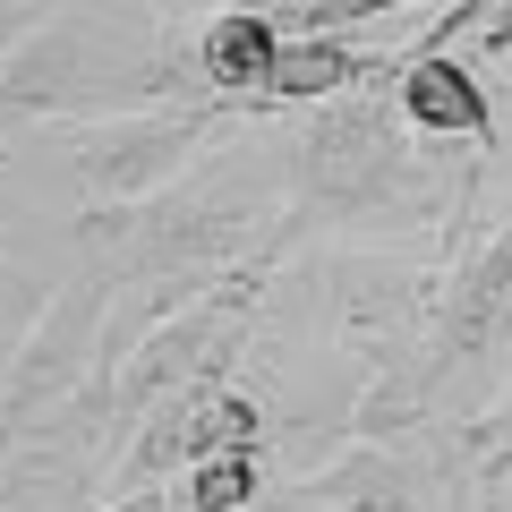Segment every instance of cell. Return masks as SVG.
Masks as SVG:
<instances>
[{"mask_svg": "<svg viewBox=\"0 0 512 512\" xmlns=\"http://www.w3.org/2000/svg\"><path fill=\"white\" fill-rule=\"evenodd\" d=\"M231 120H239L231 103H128V111L77 120L60 154H69V180L86 205H137L154 188H171L180 171H197Z\"/></svg>", "mask_w": 512, "mask_h": 512, "instance_id": "cell-1", "label": "cell"}, {"mask_svg": "<svg viewBox=\"0 0 512 512\" xmlns=\"http://www.w3.org/2000/svg\"><path fill=\"white\" fill-rule=\"evenodd\" d=\"M103 316H111V282L103 274L52 291V308L35 316V333L18 342V367H9V384H0L9 427H26L35 410L86 393V359H103Z\"/></svg>", "mask_w": 512, "mask_h": 512, "instance_id": "cell-2", "label": "cell"}, {"mask_svg": "<svg viewBox=\"0 0 512 512\" xmlns=\"http://www.w3.org/2000/svg\"><path fill=\"white\" fill-rule=\"evenodd\" d=\"M393 103H402L419 146H495V94L453 52H419L410 43L402 69H393Z\"/></svg>", "mask_w": 512, "mask_h": 512, "instance_id": "cell-3", "label": "cell"}, {"mask_svg": "<svg viewBox=\"0 0 512 512\" xmlns=\"http://www.w3.org/2000/svg\"><path fill=\"white\" fill-rule=\"evenodd\" d=\"M291 43V26L265 9V0H231L222 18L197 26V69L214 86V103H231L239 120H256V94L274 86V60Z\"/></svg>", "mask_w": 512, "mask_h": 512, "instance_id": "cell-4", "label": "cell"}, {"mask_svg": "<svg viewBox=\"0 0 512 512\" xmlns=\"http://www.w3.org/2000/svg\"><path fill=\"white\" fill-rule=\"evenodd\" d=\"M402 69V52H359L342 35H291L274 60V86L256 94V120L265 111H291V103H325V94H350V86H384Z\"/></svg>", "mask_w": 512, "mask_h": 512, "instance_id": "cell-5", "label": "cell"}, {"mask_svg": "<svg viewBox=\"0 0 512 512\" xmlns=\"http://www.w3.org/2000/svg\"><path fill=\"white\" fill-rule=\"evenodd\" d=\"M180 512H265V461H256V444H222V453L188 461Z\"/></svg>", "mask_w": 512, "mask_h": 512, "instance_id": "cell-6", "label": "cell"}, {"mask_svg": "<svg viewBox=\"0 0 512 512\" xmlns=\"http://www.w3.org/2000/svg\"><path fill=\"white\" fill-rule=\"evenodd\" d=\"M291 35H350L367 18H393V9H419V0H265Z\"/></svg>", "mask_w": 512, "mask_h": 512, "instance_id": "cell-7", "label": "cell"}, {"mask_svg": "<svg viewBox=\"0 0 512 512\" xmlns=\"http://www.w3.org/2000/svg\"><path fill=\"white\" fill-rule=\"evenodd\" d=\"M43 18H52V0H0V60L18 52V43H26V35H35V26H43Z\"/></svg>", "mask_w": 512, "mask_h": 512, "instance_id": "cell-8", "label": "cell"}, {"mask_svg": "<svg viewBox=\"0 0 512 512\" xmlns=\"http://www.w3.org/2000/svg\"><path fill=\"white\" fill-rule=\"evenodd\" d=\"M470 43H478L487 60H504V52H512V0H495L487 18H478V35H470Z\"/></svg>", "mask_w": 512, "mask_h": 512, "instance_id": "cell-9", "label": "cell"}, {"mask_svg": "<svg viewBox=\"0 0 512 512\" xmlns=\"http://www.w3.org/2000/svg\"><path fill=\"white\" fill-rule=\"evenodd\" d=\"M214 9H231V0H154V18H214Z\"/></svg>", "mask_w": 512, "mask_h": 512, "instance_id": "cell-10", "label": "cell"}, {"mask_svg": "<svg viewBox=\"0 0 512 512\" xmlns=\"http://www.w3.org/2000/svg\"><path fill=\"white\" fill-rule=\"evenodd\" d=\"M103 512H171V504H163V495H146V487H120Z\"/></svg>", "mask_w": 512, "mask_h": 512, "instance_id": "cell-11", "label": "cell"}, {"mask_svg": "<svg viewBox=\"0 0 512 512\" xmlns=\"http://www.w3.org/2000/svg\"><path fill=\"white\" fill-rule=\"evenodd\" d=\"M0 384H9V359H0Z\"/></svg>", "mask_w": 512, "mask_h": 512, "instance_id": "cell-12", "label": "cell"}]
</instances>
